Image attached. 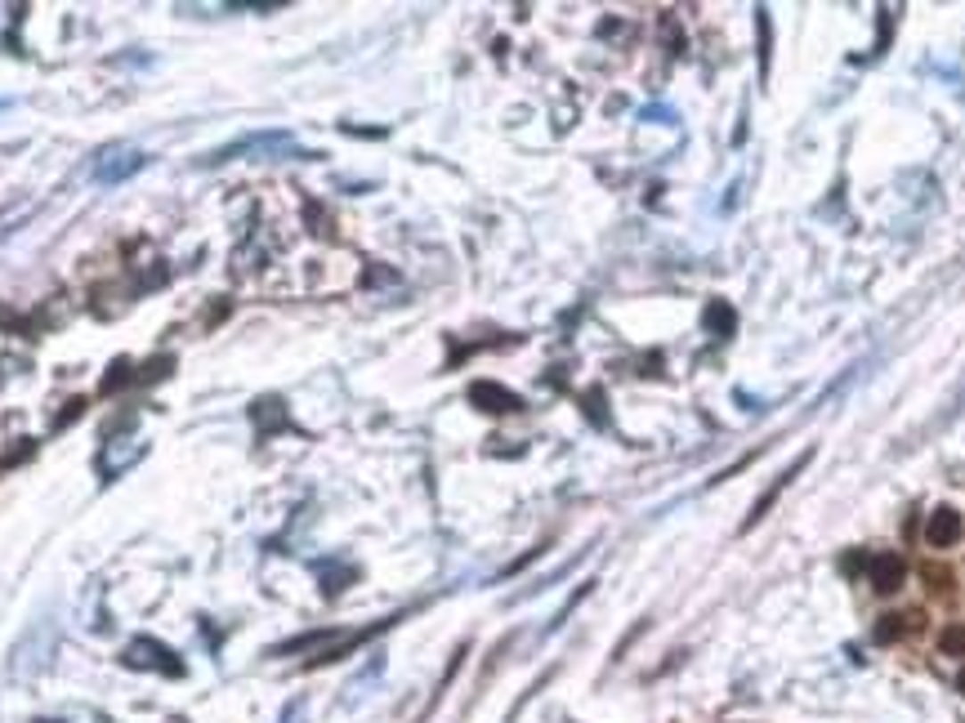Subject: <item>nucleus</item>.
Masks as SVG:
<instances>
[{
	"instance_id": "obj_11",
	"label": "nucleus",
	"mask_w": 965,
	"mask_h": 723,
	"mask_svg": "<svg viewBox=\"0 0 965 723\" xmlns=\"http://www.w3.org/2000/svg\"><path fill=\"white\" fill-rule=\"evenodd\" d=\"M599 407H603V394H599V389H590V394H585V416H590L594 425H603V411H599Z\"/></svg>"
},
{
	"instance_id": "obj_15",
	"label": "nucleus",
	"mask_w": 965,
	"mask_h": 723,
	"mask_svg": "<svg viewBox=\"0 0 965 723\" xmlns=\"http://www.w3.org/2000/svg\"><path fill=\"white\" fill-rule=\"evenodd\" d=\"M45 723H50V719H45Z\"/></svg>"
},
{
	"instance_id": "obj_13",
	"label": "nucleus",
	"mask_w": 965,
	"mask_h": 723,
	"mask_svg": "<svg viewBox=\"0 0 965 723\" xmlns=\"http://www.w3.org/2000/svg\"><path fill=\"white\" fill-rule=\"evenodd\" d=\"M858 567H867V558H863V554H849V558H845V572H858Z\"/></svg>"
},
{
	"instance_id": "obj_6",
	"label": "nucleus",
	"mask_w": 965,
	"mask_h": 723,
	"mask_svg": "<svg viewBox=\"0 0 965 723\" xmlns=\"http://www.w3.org/2000/svg\"><path fill=\"white\" fill-rule=\"evenodd\" d=\"M925 540H929L934 549H952V545L961 540V514H956L952 505H938V509L929 514V523H925Z\"/></svg>"
},
{
	"instance_id": "obj_9",
	"label": "nucleus",
	"mask_w": 965,
	"mask_h": 723,
	"mask_svg": "<svg viewBox=\"0 0 965 723\" xmlns=\"http://www.w3.org/2000/svg\"><path fill=\"white\" fill-rule=\"evenodd\" d=\"M938 647H943V656H965V625H947L938 634Z\"/></svg>"
},
{
	"instance_id": "obj_8",
	"label": "nucleus",
	"mask_w": 965,
	"mask_h": 723,
	"mask_svg": "<svg viewBox=\"0 0 965 723\" xmlns=\"http://www.w3.org/2000/svg\"><path fill=\"white\" fill-rule=\"evenodd\" d=\"M702 321H707V330L720 335V339H729V335L738 330V313H733V304H724V299H711L707 313H702Z\"/></svg>"
},
{
	"instance_id": "obj_12",
	"label": "nucleus",
	"mask_w": 965,
	"mask_h": 723,
	"mask_svg": "<svg viewBox=\"0 0 965 723\" xmlns=\"http://www.w3.org/2000/svg\"><path fill=\"white\" fill-rule=\"evenodd\" d=\"M925 581H929V589H947V581H952V576H943V572L925 567Z\"/></svg>"
},
{
	"instance_id": "obj_7",
	"label": "nucleus",
	"mask_w": 965,
	"mask_h": 723,
	"mask_svg": "<svg viewBox=\"0 0 965 723\" xmlns=\"http://www.w3.org/2000/svg\"><path fill=\"white\" fill-rule=\"evenodd\" d=\"M286 143H290L286 134H255V139H237V143L219 148L210 161H233V157H246V152H277V148H286Z\"/></svg>"
},
{
	"instance_id": "obj_14",
	"label": "nucleus",
	"mask_w": 965,
	"mask_h": 723,
	"mask_svg": "<svg viewBox=\"0 0 965 723\" xmlns=\"http://www.w3.org/2000/svg\"><path fill=\"white\" fill-rule=\"evenodd\" d=\"M956 692H961V696H965V670H961V674H956Z\"/></svg>"
},
{
	"instance_id": "obj_2",
	"label": "nucleus",
	"mask_w": 965,
	"mask_h": 723,
	"mask_svg": "<svg viewBox=\"0 0 965 723\" xmlns=\"http://www.w3.org/2000/svg\"><path fill=\"white\" fill-rule=\"evenodd\" d=\"M126 665L135 670H161V674H184V661H175V652L157 638H135L126 647Z\"/></svg>"
},
{
	"instance_id": "obj_3",
	"label": "nucleus",
	"mask_w": 965,
	"mask_h": 723,
	"mask_svg": "<svg viewBox=\"0 0 965 723\" xmlns=\"http://www.w3.org/2000/svg\"><path fill=\"white\" fill-rule=\"evenodd\" d=\"M470 402L487 416H510V411H523V398L510 394L505 385H492V380H474L470 385Z\"/></svg>"
},
{
	"instance_id": "obj_5",
	"label": "nucleus",
	"mask_w": 965,
	"mask_h": 723,
	"mask_svg": "<svg viewBox=\"0 0 965 723\" xmlns=\"http://www.w3.org/2000/svg\"><path fill=\"white\" fill-rule=\"evenodd\" d=\"M867 576H871L876 594H898L903 576H907V563L898 554H876V558H867Z\"/></svg>"
},
{
	"instance_id": "obj_10",
	"label": "nucleus",
	"mask_w": 965,
	"mask_h": 723,
	"mask_svg": "<svg viewBox=\"0 0 965 723\" xmlns=\"http://www.w3.org/2000/svg\"><path fill=\"white\" fill-rule=\"evenodd\" d=\"M871 638L876 643H898L903 638V616H880L876 630H871Z\"/></svg>"
},
{
	"instance_id": "obj_1",
	"label": "nucleus",
	"mask_w": 965,
	"mask_h": 723,
	"mask_svg": "<svg viewBox=\"0 0 965 723\" xmlns=\"http://www.w3.org/2000/svg\"><path fill=\"white\" fill-rule=\"evenodd\" d=\"M143 152L139 148H130V143H112V148H103L99 152V161H94V179L99 183H121L126 175H135V170H143Z\"/></svg>"
},
{
	"instance_id": "obj_4",
	"label": "nucleus",
	"mask_w": 965,
	"mask_h": 723,
	"mask_svg": "<svg viewBox=\"0 0 965 723\" xmlns=\"http://www.w3.org/2000/svg\"><path fill=\"white\" fill-rule=\"evenodd\" d=\"M809 460H814V451H805V456H800V460H796L791 469H782V474L773 478V487H769V491H765V496H760V500L751 505V514L742 518V532H751V527H756V523H760V518H765V514L773 509V500H778V496H782V491H787V487H791V483L800 478V469H805Z\"/></svg>"
}]
</instances>
